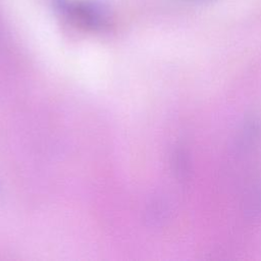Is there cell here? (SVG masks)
Wrapping results in <instances>:
<instances>
[{"instance_id": "obj_2", "label": "cell", "mask_w": 261, "mask_h": 261, "mask_svg": "<svg viewBox=\"0 0 261 261\" xmlns=\"http://www.w3.org/2000/svg\"><path fill=\"white\" fill-rule=\"evenodd\" d=\"M194 2H200V3H207V2H211V1H214V0H192Z\"/></svg>"}, {"instance_id": "obj_1", "label": "cell", "mask_w": 261, "mask_h": 261, "mask_svg": "<svg viewBox=\"0 0 261 261\" xmlns=\"http://www.w3.org/2000/svg\"><path fill=\"white\" fill-rule=\"evenodd\" d=\"M57 10L68 20L87 29H98L105 22L102 7L86 0H54Z\"/></svg>"}]
</instances>
